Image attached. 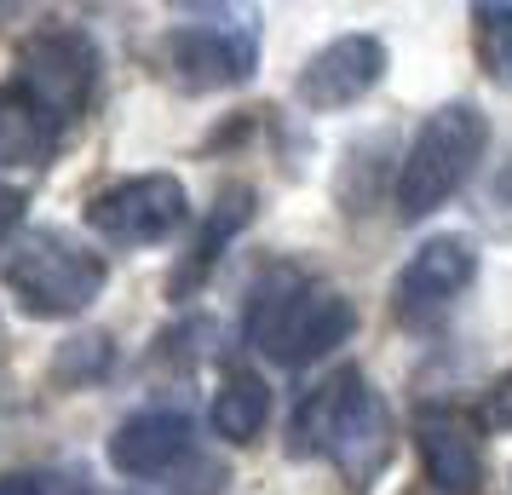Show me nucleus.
Segmentation results:
<instances>
[{
	"instance_id": "obj_1",
	"label": "nucleus",
	"mask_w": 512,
	"mask_h": 495,
	"mask_svg": "<svg viewBox=\"0 0 512 495\" xmlns=\"http://www.w3.org/2000/svg\"><path fill=\"white\" fill-rule=\"evenodd\" d=\"M294 455H323L328 467L363 495L392 461V415L386 398L374 392V380L357 363H340L323 375L294 409Z\"/></svg>"
},
{
	"instance_id": "obj_2",
	"label": "nucleus",
	"mask_w": 512,
	"mask_h": 495,
	"mask_svg": "<svg viewBox=\"0 0 512 495\" xmlns=\"http://www.w3.org/2000/svg\"><path fill=\"white\" fill-rule=\"evenodd\" d=\"M357 329V306L323 277H311L300 265H271L248 294L242 311V340L259 357H271L277 369H305L346 346Z\"/></svg>"
},
{
	"instance_id": "obj_3",
	"label": "nucleus",
	"mask_w": 512,
	"mask_h": 495,
	"mask_svg": "<svg viewBox=\"0 0 512 495\" xmlns=\"http://www.w3.org/2000/svg\"><path fill=\"white\" fill-rule=\"evenodd\" d=\"M489 150V116L478 104H438L432 116L415 127V139L397 162V185H392V202H397V219H432L438 208H449V196L472 179V167L484 162Z\"/></svg>"
},
{
	"instance_id": "obj_4",
	"label": "nucleus",
	"mask_w": 512,
	"mask_h": 495,
	"mask_svg": "<svg viewBox=\"0 0 512 495\" xmlns=\"http://www.w3.org/2000/svg\"><path fill=\"white\" fill-rule=\"evenodd\" d=\"M110 283L104 254H93L87 242H75L70 231H29L12 260H6V294L29 311V317H81Z\"/></svg>"
},
{
	"instance_id": "obj_5",
	"label": "nucleus",
	"mask_w": 512,
	"mask_h": 495,
	"mask_svg": "<svg viewBox=\"0 0 512 495\" xmlns=\"http://www.w3.org/2000/svg\"><path fill=\"white\" fill-rule=\"evenodd\" d=\"M202 24L167 29L162 64L185 93L242 87L259 70V18L254 12H196Z\"/></svg>"
},
{
	"instance_id": "obj_6",
	"label": "nucleus",
	"mask_w": 512,
	"mask_h": 495,
	"mask_svg": "<svg viewBox=\"0 0 512 495\" xmlns=\"http://www.w3.org/2000/svg\"><path fill=\"white\" fill-rule=\"evenodd\" d=\"M185 219H190V196L185 179H173V173H133V179L104 185L87 202V225L110 248H156L173 231H185Z\"/></svg>"
},
{
	"instance_id": "obj_7",
	"label": "nucleus",
	"mask_w": 512,
	"mask_h": 495,
	"mask_svg": "<svg viewBox=\"0 0 512 495\" xmlns=\"http://www.w3.org/2000/svg\"><path fill=\"white\" fill-rule=\"evenodd\" d=\"M478 277V242L461 231L426 236L392 283V317L403 329H432Z\"/></svg>"
},
{
	"instance_id": "obj_8",
	"label": "nucleus",
	"mask_w": 512,
	"mask_h": 495,
	"mask_svg": "<svg viewBox=\"0 0 512 495\" xmlns=\"http://www.w3.org/2000/svg\"><path fill=\"white\" fill-rule=\"evenodd\" d=\"M12 75L70 127V121L87 110V98H93V87H98V47H93L87 29H41V35L24 41Z\"/></svg>"
},
{
	"instance_id": "obj_9",
	"label": "nucleus",
	"mask_w": 512,
	"mask_h": 495,
	"mask_svg": "<svg viewBox=\"0 0 512 495\" xmlns=\"http://www.w3.org/2000/svg\"><path fill=\"white\" fill-rule=\"evenodd\" d=\"M386 64H392V52H386L380 35H369V29H357V35H334L328 47H317L300 64V75H294V98H300L305 110H317V116L351 110V104H363V98L386 81Z\"/></svg>"
},
{
	"instance_id": "obj_10",
	"label": "nucleus",
	"mask_w": 512,
	"mask_h": 495,
	"mask_svg": "<svg viewBox=\"0 0 512 495\" xmlns=\"http://www.w3.org/2000/svg\"><path fill=\"white\" fill-rule=\"evenodd\" d=\"M415 455L438 495H478L484 490V426L461 403H420L415 409Z\"/></svg>"
},
{
	"instance_id": "obj_11",
	"label": "nucleus",
	"mask_w": 512,
	"mask_h": 495,
	"mask_svg": "<svg viewBox=\"0 0 512 495\" xmlns=\"http://www.w3.org/2000/svg\"><path fill=\"white\" fill-rule=\"evenodd\" d=\"M196 455V421L179 403H150L110 432V467L121 478H173Z\"/></svg>"
},
{
	"instance_id": "obj_12",
	"label": "nucleus",
	"mask_w": 512,
	"mask_h": 495,
	"mask_svg": "<svg viewBox=\"0 0 512 495\" xmlns=\"http://www.w3.org/2000/svg\"><path fill=\"white\" fill-rule=\"evenodd\" d=\"M254 185H225L219 190V202L208 208V219H202V231H196V242L185 248V260H179V271L167 277V300H190L196 288L213 277V265L225 260V248H231L236 236L254 225Z\"/></svg>"
},
{
	"instance_id": "obj_13",
	"label": "nucleus",
	"mask_w": 512,
	"mask_h": 495,
	"mask_svg": "<svg viewBox=\"0 0 512 495\" xmlns=\"http://www.w3.org/2000/svg\"><path fill=\"white\" fill-rule=\"evenodd\" d=\"M64 121L29 93L18 75L0 81V167H47L58 156Z\"/></svg>"
},
{
	"instance_id": "obj_14",
	"label": "nucleus",
	"mask_w": 512,
	"mask_h": 495,
	"mask_svg": "<svg viewBox=\"0 0 512 495\" xmlns=\"http://www.w3.org/2000/svg\"><path fill=\"white\" fill-rule=\"evenodd\" d=\"M208 421L225 444H254L259 432H265V421H271V386H265V375L259 369H242V363L225 369L219 392H213Z\"/></svg>"
},
{
	"instance_id": "obj_15",
	"label": "nucleus",
	"mask_w": 512,
	"mask_h": 495,
	"mask_svg": "<svg viewBox=\"0 0 512 495\" xmlns=\"http://www.w3.org/2000/svg\"><path fill=\"white\" fill-rule=\"evenodd\" d=\"M466 24H472V58H478V70L495 87L512 93V6L507 0H472Z\"/></svg>"
},
{
	"instance_id": "obj_16",
	"label": "nucleus",
	"mask_w": 512,
	"mask_h": 495,
	"mask_svg": "<svg viewBox=\"0 0 512 495\" xmlns=\"http://www.w3.org/2000/svg\"><path fill=\"white\" fill-rule=\"evenodd\" d=\"M110 363H116L110 334H75V340H64V346H58L52 380H64V386H87V380H98Z\"/></svg>"
},
{
	"instance_id": "obj_17",
	"label": "nucleus",
	"mask_w": 512,
	"mask_h": 495,
	"mask_svg": "<svg viewBox=\"0 0 512 495\" xmlns=\"http://www.w3.org/2000/svg\"><path fill=\"white\" fill-rule=\"evenodd\" d=\"M225 484H231V472H225V461H213V455H190L185 467L167 478V495H225Z\"/></svg>"
},
{
	"instance_id": "obj_18",
	"label": "nucleus",
	"mask_w": 512,
	"mask_h": 495,
	"mask_svg": "<svg viewBox=\"0 0 512 495\" xmlns=\"http://www.w3.org/2000/svg\"><path fill=\"white\" fill-rule=\"evenodd\" d=\"M0 495H87L58 472H0Z\"/></svg>"
},
{
	"instance_id": "obj_19",
	"label": "nucleus",
	"mask_w": 512,
	"mask_h": 495,
	"mask_svg": "<svg viewBox=\"0 0 512 495\" xmlns=\"http://www.w3.org/2000/svg\"><path fill=\"white\" fill-rule=\"evenodd\" d=\"M484 426H495V432H512V369L489 380V392H484Z\"/></svg>"
},
{
	"instance_id": "obj_20",
	"label": "nucleus",
	"mask_w": 512,
	"mask_h": 495,
	"mask_svg": "<svg viewBox=\"0 0 512 495\" xmlns=\"http://www.w3.org/2000/svg\"><path fill=\"white\" fill-rule=\"evenodd\" d=\"M18 225H24V190H18V185H0V248L18 236Z\"/></svg>"
},
{
	"instance_id": "obj_21",
	"label": "nucleus",
	"mask_w": 512,
	"mask_h": 495,
	"mask_svg": "<svg viewBox=\"0 0 512 495\" xmlns=\"http://www.w3.org/2000/svg\"><path fill=\"white\" fill-rule=\"evenodd\" d=\"M495 202H507L512 208V156L501 162V173H495Z\"/></svg>"
},
{
	"instance_id": "obj_22",
	"label": "nucleus",
	"mask_w": 512,
	"mask_h": 495,
	"mask_svg": "<svg viewBox=\"0 0 512 495\" xmlns=\"http://www.w3.org/2000/svg\"><path fill=\"white\" fill-rule=\"evenodd\" d=\"M403 495H438V490H432V484H415V490H403Z\"/></svg>"
}]
</instances>
